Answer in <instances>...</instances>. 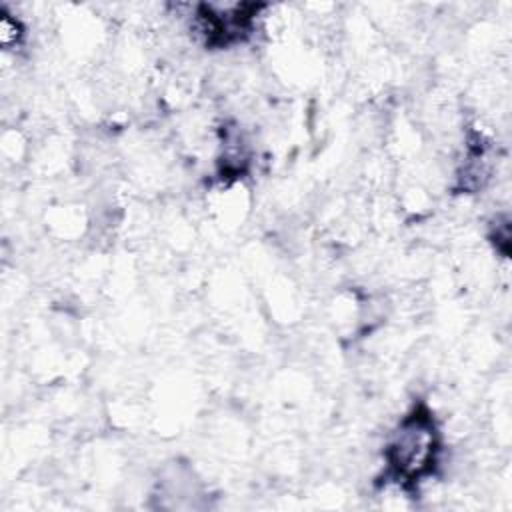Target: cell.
I'll use <instances>...</instances> for the list:
<instances>
[{
	"label": "cell",
	"instance_id": "7a4b0ae2",
	"mask_svg": "<svg viewBox=\"0 0 512 512\" xmlns=\"http://www.w3.org/2000/svg\"><path fill=\"white\" fill-rule=\"evenodd\" d=\"M24 38V28L20 24V20L12 14H2L0 18V42L4 48H10V46H16L20 44V40Z\"/></svg>",
	"mask_w": 512,
	"mask_h": 512
},
{
	"label": "cell",
	"instance_id": "6da1fadb",
	"mask_svg": "<svg viewBox=\"0 0 512 512\" xmlns=\"http://www.w3.org/2000/svg\"><path fill=\"white\" fill-rule=\"evenodd\" d=\"M442 452V436L426 404L414 406L392 432L386 448V478L414 488L432 476Z\"/></svg>",
	"mask_w": 512,
	"mask_h": 512
}]
</instances>
